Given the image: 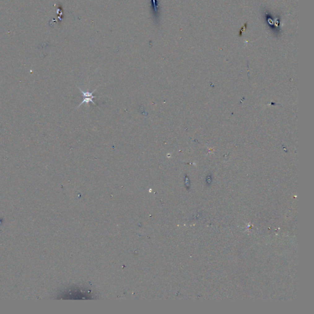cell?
Instances as JSON below:
<instances>
[{
  "label": "cell",
  "mask_w": 314,
  "mask_h": 314,
  "mask_svg": "<svg viewBox=\"0 0 314 314\" xmlns=\"http://www.w3.org/2000/svg\"><path fill=\"white\" fill-rule=\"evenodd\" d=\"M96 98V96H92V97H85V98H84V100L81 102V103L79 104V106H81L82 104H83L84 103H86V104H87V103H89V102H92L94 105H95L96 104H95V102H94V101H93V98Z\"/></svg>",
  "instance_id": "obj_1"
},
{
  "label": "cell",
  "mask_w": 314,
  "mask_h": 314,
  "mask_svg": "<svg viewBox=\"0 0 314 314\" xmlns=\"http://www.w3.org/2000/svg\"><path fill=\"white\" fill-rule=\"evenodd\" d=\"M79 90L81 91V92L83 94V96H84V98H85V97H92V96H94L93 94L94 93V91L96 90V89H95L94 91H93L92 92H88V91L84 92V91H83L81 89H80V88H79Z\"/></svg>",
  "instance_id": "obj_2"
}]
</instances>
